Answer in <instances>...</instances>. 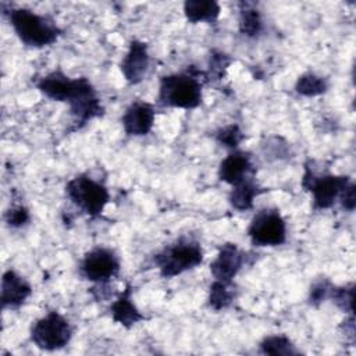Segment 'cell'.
Listing matches in <instances>:
<instances>
[{"label":"cell","mask_w":356,"mask_h":356,"mask_svg":"<svg viewBox=\"0 0 356 356\" xmlns=\"http://www.w3.org/2000/svg\"><path fill=\"white\" fill-rule=\"evenodd\" d=\"M120 256L106 246H95L88 250L79 261V274L83 280L95 285L108 284L120 274Z\"/></svg>","instance_id":"cell-9"},{"label":"cell","mask_w":356,"mask_h":356,"mask_svg":"<svg viewBox=\"0 0 356 356\" xmlns=\"http://www.w3.org/2000/svg\"><path fill=\"white\" fill-rule=\"evenodd\" d=\"M232 57L228 56L225 51L213 49L209 54L207 70L203 71V81H221L225 76L227 70L232 64Z\"/></svg>","instance_id":"cell-22"},{"label":"cell","mask_w":356,"mask_h":356,"mask_svg":"<svg viewBox=\"0 0 356 356\" xmlns=\"http://www.w3.org/2000/svg\"><path fill=\"white\" fill-rule=\"evenodd\" d=\"M263 192H266V189L257 184L256 177L249 178L232 186L228 195V203L236 211H249L254 207V199Z\"/></svg>","instance_id":"cell-18"},{"label":"cell","mask_w":356,"mask_h":356,"mask_svg":"<svg viewBox=\"0 0 356 356\" xmlns=\"http://www.w3.org/2000/svg\"><path fill=\"white\" fill-rule=\"evenodd\" d=\"M238 29L248 39H257L264 31L263 14L253 1L238 3Z\"/></svg>","instance_id":"cell-16"},{"label":"cell","mask_w":356,"mask_h":356,"mask_svg":"<svg viewBox=\"0 0 356 356\" xmlns=\"http://www.w3.org/2000/svg\"><path fill=\"white\" fill-rule=\"evenodd\" d=\"M246 234L256 248H275L286 242L288 227L278 209L266 207L252 217Z\"/></svg>","instance_id":"cell-8"},{"label":"cell","mask_w":356,"mask_h":356,"mask_svg":"<svg viewBox=\"0 0 356 356\" xmlns=\"http://www.w3.org/2000/svg\"><path fill=\"white\" fill-rule=\"evenodd\" d=\"M150 61L152 58L147 43L140 39H131L127 53L120 63V71L127 83H140L149 72Z\"/></svg>","instance_id":"cell-12"},{"label":"cell","mask_w":356,"mask_h":356,"mask_svg":"<svg viewBox=\"0 0 356 356\" xmlns=\"http://www.w3.org/2000/svg\"><path fill=\"white\" fill-rule=\"evenodd\" d=\"M236 298V289L234 282H224L213 280L209 286L207 306L214 312H221L228 309Z\"/></svg>","instance_id":"cell-19"},{"label":"cell","mask_w":356,"mask_h":356,"mask_svg":"<svg viewBox=\"0 0 356 356\" xmlns=\"http://www.w3.org/2000/svg\"><path fill=\"white\" fill-rule=\"evenodd\" d=\"M203 71L188 67L185 71L163 75L159 81L157 104L168 108L195 110L203 103Z\"/></svg>","instance_id":"cell-3"},{"label":"cell","mask_w":356,"mask_h":356,"mask_svg":"<svg viewBox=\"0 0 356 356\" xmlns=\"http://www.w3.org/2000/svg\"><path fill=\"white\" fill-rule=\"evenodd\" d=\"M338 202L341 203V207L346 211H353L356 207V185L353 181H350L345 189L341 192Z\"/></svg>","instance_id":"cell-28"},{"label":"cell","mask_w":356,"mask_h":356,"mask_svg":"<svg viewBox=\"0 0 356 356\" xmlns=\"http://www.w3.org/2000/svg\"><path fill=\"white\" fill-rule=\"evenodd\" d=\"M156 120L154 104L145 100H134L121 117V125L128 136H146L152 132Z\"/></svg>","instance_id":"cell-13"},{"label":"cell","mask_w":356,"mask_h":356,"mask_svg":"<svg viewBox=\"0 0 356 356\" xmlns=\"http://www.w3.org/2000/svg\"><path fill=\"white\" fill-rule=\"evenodd\" d=\"M65 195L68 200L89 218L100 217L111 200L108 188L102 181L85 172L76 174L67 181Z\"/></svg>","instance_id":"cell-5"},{"label":"cell","mask_w":356,"mask_h":356,"mask_svg":"<svg viewBox=\"0 0 356 356\" xmlns=\"http://www.w3.org/2000/svg\"><path fill=\"white\" fill-rule=\"evenodd\" d=\"M256 165L253 156L241 149L229 150V153L220 161L217 177L221 182L235 186L249 178H254Z\"/></svg>","instance_id":"cell-11"},{"label":"cell","mask_w":356,"mask_h":356,"mask_svg":"<svg viewBox=\"0 0 356 356\" xmlns=\"http://www.w3.org/2000/svg\"><path fill=\"white\" fill-rule=\"evenodd\" d=\"M248 257V252L242 250L235 242H225L210 263V273L214 280L234 282V278L246 266Z\"/></svg>","instance_id":"cell-10"},{"label":"cell","mask_w":356,"mask_h":356,"mask_svg":"<svg viewBox=\"0 0 356 356\" xmlns=\"http://www.w3.org/2000/svg\"><path fill=\"white\" fill-rule=\"evenodd\" d=\"M29 221H31V211L24 203L11 204L4 211V222L10 228H14V229L24 228L29 224Z\"/></svg>","instance_id":"cell-26"},{"label":"cell","mask_w":356,"mask_h":356,"mask_svg":"<svg viewBox=\"0 0 356 356\" xmlns=\"http://www.w3.org/2000/svg\"><path fill=\"white\" fill-rule=\"evenodd\" d=\"M184 15L189 24H217L221 4L216 0H185Z\"/></svg>","instance_id":"cell-17"},{"label":"cell","mask_w":356,"mask_h":356,"mask_svg":"<svg viewBox=\"0 0 356 356\" xmlns=\"http://www.w3.org/2000/svg\"><path fill=\"white\" fill-rule=\"evenodd\" d=\"M214 140L228 149V150H235L239 147V145L243 142L245 139V134L242 131V128L232 122V124H228V125H224V127H220L217 131H214Z\"/></svg>","instance_id":"cell-23"},{"label":"cell","mask_w":356,"mask_h":356,"mask_svg":"<svg viewBox=\"0 0 356 356\" xmlns=\"http://www.w3.org/2000/svg\"><path fill=\"white\" fill-rule=\"evenodd\" d=\"M330 88L328 79L313 72L306 71L300 74L295 82V92L303 97H316L324 95Z\"/></svg>","instance_id":"cell-21"},{"label":"cell","mask_w":356,"mask_h":356,"mask_svg":"<svg viewBox=\"0 0 356 356\" xmlns=\"http://www.w3.org/2000/svg\"><path fill=\"white\" fill-rule=\"evenodd\" d=\"M36 89L47 99L67 103L74 122L72 131L104 114V106L96 88L86 76L72 78L61 68H56L35 81Z\"/></svg>","instance_id":"cell-1"},{"label":"cell","mask_w":356,"mask_h":356,"mask_svg":"<svg viewBox=\"0 0 356 356\" xmlns=\"http://www.w3.org/2000/svg\"><path fill=\"white\" fill-rule=\"evenodd\" d=\"M203 260L204 252L200 242L189 236L175 239L153 256V264L160 277L167 280L196 268Z\"/></svg>","instance_id":"cell-4"},{"label":"cell","mask_w":356,"mask_h":356,"mask_svg":"<svg viewBox=\"0 0 356 356\" xmlns=\"http://www.w3.org/2000/svg\"><path fill=\"white\" fill-rule=\"evenodd\" d=\"M332 286H334V284L331 282L330 278L321 277V278L314 280L309 288L307 303L313 307H318L320 305H323L325 300L330 299Z\"/></svg>","instance_id":"cell-25"},{"label":"cell","mask_w":356,"mask_h":356,"mask_svg":"<svg viewBox=\"0 0 356 356\" xmlns=\"http://www.w3.org/2000/svg\"><path fill=\"white\" fill-rule=\"evenodd\" d=\"M132 295H134V286L129 282H127L124 289L115 296V299L108 306V314L111 320L127 330L146 320V317L135 305Z\"/></svg>","instance_id":"cell-15"},{"label":"cell","mask_w":356,"mask_h":356,"mask_svg":"<svg viewBox=\"0 0 356 356\" xmlns=\"http://www.w3.org/2000/svg\"><path fill=\"white\" fill-rule=\"evenodd\" d=\"M19 42L32 49H43L54 44L63 35L56 19L47 14H39L26 7H10L3 10Z\"/></svg>","instance_id":"cell-2"},{"label":"cell","mask_w":356,"mask_h":356,"mask_svg":"<svg viewBox=\"0 0 356 356\" xmlns=\"http://www.w3.org/2000/svg\"><path fill=\"white\" fill-rule=\"evenodd\" d=\"M263 152L268 159L282 160L291 156V146L281 136H270L266 143H263Z\"/></svg>","instance_id":"cell-27"},{"label":"cell","mask_w":356,"mask_h":356,"mask_svg":"<svg viewBox=\"0 0 356 356\" xmlns=\"http://www.w3.org/2000/svg\"><path fill=\"white\" fill-rule=\"evenodd\" d=\"M259 352L261 355H271V356L300 355V350L296 348L293 341L285 334L266 335L259 342Z\"/></svg>","instance_id":"cell-20"},{"label":"cell","mask_w":356,"mask_h":356,"mask_svg":"<svg viewBox=\"0 0 356 356\" xmlns=\"http://www.w3.org/2000/svg\"><path fill=\"white\" fill-rule=\"evenodd\" d=\"M350 181V177L343 174H316L312 165L306 163L300 185L312 195L313 210L318 211L331 209L338 202L341 192Z\"/></svg>","instance_id":"cell-7"},{"label":"cell","mask_w":356,"mask_h":356,"mask_svg":"<svg viewBox=\"0 0 356 356\" xmlns=\"http://www.w3.org/2000/svg\"><path fill=\"white\" fill-rule=\"evenodd\" d=\"M353 295L355 284L349 282L345 285H334L330 293V299L341 312L353 314Z\"/></svg>","instance_id":"cell-24"},{"label":"cell","mask_w":356,"mask_h":356,"mask_svg":"<svg viewBox=\"0 0 356 356\" xmlns=\"http://www.w3.org/2000/svg\"><path fill=\"white\" fill-rule=\"evenodd\" d=\"M339 328H341L342 334L345 335V339H348L353 343L355 342V318H353V314H349V317L342 320Z\"/></svg>","instance_id":"cell-29"},{"label":"cell","mask_w":356,"mask_h":356,"mask_svg":"<svg viewBox=\"0 0 356 356\" xmlns=\"http://www.w3.org/2000/svg\"><path fill=\"white\" fill-rule=\"evenodd\" d=\"M74 328L58 310H50L36 318L29 328L31 342L40 350L56 352L64 349L72 339Z\"/></svg>","instance_id":"cell-6"},{"label":"cell","mask_w":356,"mask_h":356,"mask_svg":"<svg viewBox=\"0 0 356 356\" xmlns=\"http://www.w3.org/2000/svg\"><path fill=\"white\" fill-rule=\"evenodd\" d=\"M31 282L13 268H8L1 275V309L17 310L25 305L32 295Z\"/></svg>","instance_id":"cell-14"}]
</instances>
